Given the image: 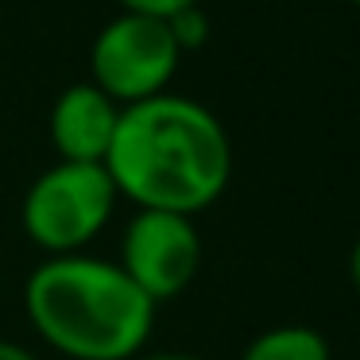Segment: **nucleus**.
I'll return each mask as SVG.
<instances>
[{
    "mask_svg": "<svg viewBox=\"0 0 360 360\" xmlns=\"http://www.w3.org/2000/svg\"><path fill=\"white\" fill-rule=\"evenodd\" d=\"M0 360H39L32 349H24V345H16V341H4L0 337Z\"/></svg>",
    "mask_w": 360,
    "mask_h": 360,
    "instance_id": "10",
    "label": "nucleus"
},
{
    "mask_svg": "<svg viewBox=\"0 0 360 360\" xmlns=\"http://www.w3.org/2000/svg\"><path fill=\"white\" fill-rule=\"evenodd\" d=\"M117 264L155 306L179 298L202 267V236L194 217L167 210H136L120 236Z\"/></svg>",
    "mask_w": 360,
    "mask_h": 360,
    "instance_id": "5",
    "label": "nucleus"
},
{
    "mask_svg": "<svg viewBox=\"0 0 360 360\" xmlns=\"http://www.w3.org/2000/svg\"><path fill=\"white\" fill-rule=\"evenodd\" d=\"M159 306L117 259L47 256L24 283V314L55 352L70 360H136Z\"/></svg>",
    "mask_w": 360,
    "mask_h": 360,
    "instance_id": "2",
    "label": "nucleus"
},
{
    "mask_svg": "<svg viewBox=\"0 0 360 360\" xmlns=\"http://www.w3.org/2000/svg\"><path fill=\"white\" fill-rule=\"evenodd\" d=\"M182 58L186 55L179 51L167 20L117 12L94 35L89 82L124 109V105H140L159 94H171V82Z\"/></svg>",
    "mask_w": 360,
    "mask_h": 360,
    "instance_id": "4",
    "label": "nucleus"
},
{
    "mask_svg": "<svg viewBox=\"0 0 360 360\" xmlns=\"http://www.w3.org/2000/svg\"><path fill=\"white\" fill-rule=\"evenodd\" d=\"M105 171L136 210L198 217L233 179V143L217 112L202 101L159 94L120 109Z\"/></svg>",
    "mask_w": 360,
    "mask_h": 360,
    "instance_id": "1",
    "label": "nucleus"
},
{
    "mask_svg": "<svg viewBox=\"0 0 360 360\" xmlns=\"http://www.w3.org/2000/svg\"><path fill=\"white\" fill-rule=\"evenodd\" d=\"M120 12H140V16H174V12L190 8V4H202V0H117Z\"/></svg>",
    "mask_w": 360,
    "mask_h": 360,
    "instance_id": "9",
    "label": "nucleus"
},
{
    "mask_svg": "<svg viewBox=\"0 0 360 360\" xmlns=\"http://www.w3.org/2000/svg\"><path fill=\"white\" fill-rule=\"evenodd\" d=\"M349 279H352V290L360 295V236H356V244H352V252H349Z\"/></svg>",
    "mask_w": 360,
    "mask_h": 360,
    "instance_id": "11",
    "label": "nucleus"
},
{
    "mask_svg": "<svg viewBox=\"0 0 360 360\" xmlns=\"http://www.w3.org/2000/svg\"><path fill=\"white\" fill-rule=\"evenodd\" d=\"M120 194L105 163H66L35 174L20 205L24 236L47 256H78L112 221Z\"/></svg>",
    "mask_w": 360,
    "mask_h": 360,
    "instance_id": "3",
    "label": "nucleus"
},
{
    "mask_svg": "<svg viewBox=\"0 0 360 360\" xmlns=\"http://www.w3.org/2000/svg\"><path fill=\"white\" fill-rule=\"evenodd\" d=\"M136 360H202L194 352H140Z\"/></svg>",
    "mask_w": 360,
    "mask_h": 360,
    "instance_id": "12",
    "label": "nucleus"
},
{
    "mask_svg": "<svg viewBox=\"0 0 360 360\" xmlns=\"http://www.w3.org/2000/svg\"><path fill=\"white\" fill-rule=\"evenodd\" d=\"M349 4H356V8H360V0H349Z\"/></svg>",
    "mask_w": 360,
    "mask_h": 360,
    "instance_id": "13",
    "label": "nucleus"
},
{
    "mask_svg": "<svg viewBox=\"0 0 360 360\" xmlns=\"http://www.w3.org/2000/svg\"><path fill=\"white\" fill-rule=\"evenodd\" d=\"M120 105L105 97L94 82H74L55 97L47 117V132L55 155L66 163H105L117 136Z\"/></svg>",
    "mask_w": 360,
    "mask_h": 360,
    "instance_id": "6",
    "label": "nucleus"
},
{
    "mask_svg": "<svg viewBox=\"0 0 360 360\" xmlns=\"http://www.w3.org/2000/svg\"><path fill=\"white\" fill-rule=\"evenodd\" d=\"M240 360H333V349L314 326H271L244 345Z\"/></svg>",
    "mask_w": 360,
    "mask_h": 360,
    "instance_id": "7",
    "label": "nucleus"
},
{
    "mask_svg": "<svg viewBox=\"0 0 360 360\" xmlns=\"http://www.w3.org/2000/svg\"><path fill=\"white\" fill-rule=\"evenodd\" d=\"M167 24H171V35H174V43H179L182 55L202 51L205 43H210V16L202 12V4H190V8L167 16Z\"/></svg>",
    "mask_w": 360,
    "mask_h": 360,
    "instance_id": "8",
    "label": "nucleus"
}]
</instances>
